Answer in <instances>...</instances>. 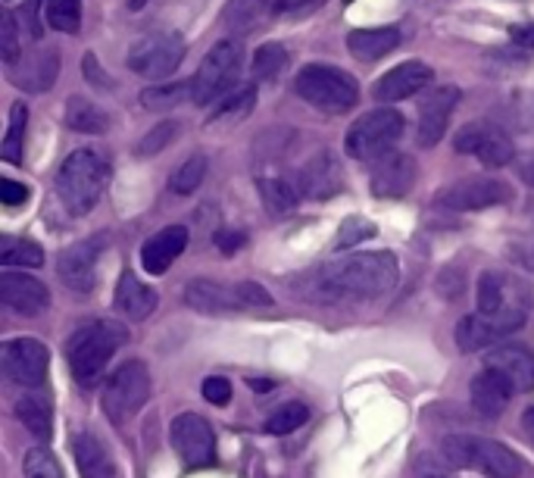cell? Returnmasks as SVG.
I'll return each mask as SVG.
<instances>
[{
    "label": "cell",
    "mask_w": 534,
    "mask_h": 478,
    "mask_svg": "<svg viewBox=\"0 0 534 478\" xmlns=\"http://www.w3.org/2000/svg\"><path fill=\"white\" fill-rule=\"evenodd\" d=\"M397 260L388 250L353 254L347 260L322 266L310 279V297L319 304H363L388 294L397 285Z\"/></svg>",
    "instance_id": "cell-1"
},
{
    "label": "cell",
    "mask_w": 534,
    "mask_h": 478,
    "mask_svg": "<svg viewBox=\"0 0 534 478\" xmlns=\"http://www.w3.org/2000/svg\"><path fill=\"white\" fill-rule=\"evenodd\" d=\"M125 341H129V332H125L122 322H113V319H94V322H85L82 329H75L72 338L66 341V360H69V372L75 375V382L85 388L97 385L107 363L113 360V354Z\"/></svg>",
    "instance_id": "cell-2"
},
{
    "label": "cell",
    "mask_w": 534,
    "mask_h": 478,
    "mask_svg": "<svg viewBox=\"0 0 534 478\" xmlns=\"http://www.w3.org/2000/svg\"><path fill=\"white\" fill-rule=\"evenodd\" d=\"M107 179H110V163L104 157V150H97V147L72 150L57 175L60 200L72 216H85L97 207V200L104 197Z\"/></svg>",
    "instance_id": "cell-3"
},
{
    "label": "cell",
    "mask_w": 534,
    "mask_h": 478,
    "mask_svg": "<svg viewBox=\"0 0 534 478\" xmlns=\"http://www.w3.org/2000/svg\"><path fill=\"white\" fill-rule=\"evenodd\" d=\"M294 91L322 113H347L356 107V100H360V85H356L350 72L338 66H322V63L303 66L297 72Z\"/></svg>",
    "instance_id": "cell-4"
},
{
    "label": "cell",
    "mask_w": 534,
    "mask_h": 478,
    "mask_svg": "<svg viewBox=\"0 0 534 478\" xmlns=\"http://www.w3.org/2000/svg\"><path fill=\"white\" fill-rule=\"evenodd\" d=\"M478 310L488 316L503 335L522 329L528 319V291L513 275L488 269L478 279Z\"/></svg>",
    "instance_id": "cell-5"
},
{
    "label": "cell",
    "mask_w": 534,
    "mask_h": 478,
    "mask_svg": "<svg viewBox=\"0 0 534 478\" xmlns=\"http://www.w3.org/2000/svg\"><path fill=\"white\" fill-rule=\"evenodd\" d=\"M441 454L450 466L478 469L488 478H519L522 460L513 447H506L491 438H472V435H450L441 444Z\"/></svg>",
    "instance_id": "cell-6"
},
{
    "label": "cell",
    "mask_w": 534,
    "mask_h": 478,
    "mask_svg": "<svg viewBox=\"0 0 534 478\" xmlns=\"http://www.w3.org/2000/svg\"><path fill=\"white\" fill-rule=\"evenodd\" d=\"M244 66V47L238 38H222L213 50L203 57L200 69L191 79V100L194 104H210L216 97L235 91V82Z\"/></svg>",
    "instance_id": "cell-7"
},
{
    "label": "cell",
    "mask_w": 534,
    "mask_h": 478,
    "mask_svg": "<svg viewBox=\"0 0 534 478\" xmlns=\"http://www.w3.org/2000/svg\"><path fill=\"white\" fill-rule=\"evenodd\" d=\"M403 113L397 110H372L366 116H360L347 132V154L360 163H378L381 157H388L397 147V141L403 138Z\"/></svg>",
    "instance_id": "cell-8"
},
{
    "label": "cell",
    "mask_w": 534,
    "mask_h": 478,
    "mask_svg": "<svg viewBox=\"0 0 534 478\" xmlns=\"http://www.w3.org/2000/svg\"><path fill=\"white\" fill-rule=\"evenodd\" d=\"M150 369L141 360L119 366L104 385V413L113 425H125L150 400Z\"/></svg>",
    "instance_id": "cell-9"
},
{
    "label": "cell",
    "mask_w": 534,
    "mask_h": 478,
    "mask_svg": "<svg viewBox=\"0 0 534 478\" xmlns=\"http://www.w3.org/2000/svg\"><path fill=\"white\" fill-rule=\"evenodd\" d=\"M185 60V41L178 32H154L144 35L138 44L129 50V69L144 75V79L157 82L172 75Z\"/></svg>",
    "instance_id": "cell-10"
},
{
    "label": "cell",
    "mask_w": 534,
    "mask_h": 478,
    "mask_svg": "<svg viewBox=\"0 0 534 478\" xmlns=\"http://www.w3.org/2000/svg\"><path fill=\"white\" fill-rule=\"evenodd\" d=\"M169 441L188 469L213 466V460H216V435L210 429V422L197 413L175 416L169 425Z\"/></svg>",
    "instance_id": "cell-11"
},
{
    "label": "cell",
    "mask_w": 534,
    "mask_h": 478,
    "mask_svg": "<svg viewBox=\"0 0 534 478\" xmlns=\"http://www.w3.org/2000/svg\"><path fill=\"white\" fill-rule=\"evenodd\" d=\"M453 147L460 150V154L478 157L491 169H500L516 157V147H513L510 135H506L503 129H497L494 122H485V119L466 122L463 129L453 135Z\"/></svg>",
    "instance_id": "cell-12"
},
{
    "label": "cell",
    "mask_w": 534,
    "mask_h": 478,
    "mask_svg": "<svg viewBox=\"0 0 534 478\" xmlns=\"http://www.w3.org/2000/svg\"><path fill=\"white\" fill-rule=\"evenodd\" d=\"M510 185L488 179V175H475V179H463L438 194V207L453 210V213H472V210H488L510 204Z\"/></svg>",
    "instance_id": "cell-13"
},
{
    "label": "cell",
    "mask_w": 534,
    "mask_h": 478,
    "mask_svg": "<svg viewBox=\"0 0 534 478\" xmlns=\"http://www.w3.org/2000/svg\"><path fill=\"white\" fill-rule=\"evenodd\" d=\"M0 363H4L7 379L22 388H38L47 379L50 350L35 338H13L0 347Z\"/></svg>",
    "instance_id": "cell-14"
},
{
    "label": "cell",
    "mask_w": 534,
    "mask_h": 478,
    "mask_svg": "<svg viewBox=\"0 0 534 478\" xmlns=\"http://www.w3.org/2000/svg\"><path fill=\"white\" fill-rule=\"evenodd\" d=\"M456 104H460V88H453V85H438L425 94L419 107V144L422 147H435L447 135V125H450Z\"/></svg>",
    "instance_id": "cell-15"
},
{
    "label": "cell",
    "mask_w": 534,
    "mask_h": 478,
    "mask_svg": "<svg viewBox=\"0 0 534 478\" xmlns=\"http://www.w3.org/2000/svg\"><path fill=\"white\" fill-rule=\"evenodd\" d=\"M100 247H104V238H88V241H79V244L63 250L57 269H60V279L66 282V288L79 291V294L94 291Z\"/></svg>",
    "instance_id": "cell-16"
},
{
    "label": "cell",
    "mask_w": 534,
    "mask_h": 478,
    "mask_svg": "<svg viewBox=\"0 0 534 478\" xmlns=\"http://www.w3.org/2000/svg\"><path fill=\"white\" fill-rule=\"evenodd\" d=\"M431 79H435V69H431L428 63L410 60V63H400L391 72L381 75L372 88V94H375L378 104H397V100H406V97L419 94L422 88H428Z\"/></svg>",
    "instance_id": "cell-17"
},
{
    "label": "cell",
    "mask_w": 534,
    "mask_h": 478,
    "mask_svg": "<svg viewBox=\"0 0 534 478\" xmlns=\"http://www.w3.org/2000/svg\"><path fill=\"white\" fill-rule=\"evenodd\" d=\"M0 300L19 316H38L50 307V291L44 282L25 272H0Z\"/></svg>",
    "instance_id": "cell-18"
},
{
    "label": "cell",
    "mask_w": 534,
    "mask_h": 478,
    "mask_svg": "<svg viewBox=\"0 0 534 478\" xmlns=\"http://www.w3.org/2000/svg\"><path fill=\"white\" fill-rule=\"evenodd\" d=\"M372 194L375 197H403L406 191H410L416 185V160L410 154H391L381 157L372 169Z\"/></svg>",
    "instance_id": "cell-19"
},
{
    "label": "cell",
    "mask_w": 534,
    "mask_h": 478,
    "mask_svg": "<svg viewBox=\"0 0 534 478\" xmlns=\"http://www.w3.org/2000/svg\"><path fill=\"white\" fill-rule=\"evenodd\" d=\"M513 394H516V388L510 385V379L491 366H485L472 379V407L485 419H497L506 407H510Z\"/></svg>",
    "instance_id": "cell-20"
},
{
    "label": "cell",
    "mask_w": 534,
    "mask_h": 478,
    "mask_svg": "<svg viewBox=\"0 0 534 478\" xmlns=\"http://www.w3.org/2000/svg\"><path fill=\"white\" fill-rule=\"evenodd\" d=\"M297 188L303 197H313V200H322V197H332L341 191V166L338 160L328 154H316L313 160H307L300 169H297Z\"/></svg>",
    "instance_id": "cell-21"
},
{
    "label": "cell",
    "mask_w": 534,
    "mask_h": 478,
    "mask_svg": "<svg viewBox=\"0 0 534 478\" xmlns=\"http://www.w3.org/2000/svg\"><path fill=\"white\" fill-rule=\"evenodd\" d=\"M188 247V229L185 225H166L141 247V263L150 275H163Z\"/></svg>",
    "instance_id": "cell-22"
},
{
    "label": "cell",
    "mask_w": 534,
    "mask_h": 478,
    "mask_svg": "<svg viewBox=\"0 0 534 478\" xmlns=\"http://www.w3.org/2000/svg\"><path fill=\"white\" fill-rule=\"evenodd\" d=\"M485 366L497 369L510 379L516 391H534V350L522 344H506L485 360Z\"/></svg>",
    "instance_id": "cell-23"
},
{
    "label": "cell",
    "mask_w": 534,
    "mask_h": 478,
    "mask_svg": "<svg viewBox=\"0 0 534 478\" xmlns=\"http://www.w3.org/2000/svg\"><path fill=\"white\" fill-rule=\"evenodd\" d=\"M113 304H116V310H119L125 319L141 322V319H147L150 313L157 310L160 297H157L154 288H147L135 272H122V275H119V285H116Z\"/></svg>",
    "instance_id": "cell-24"
},
{
    "label": "cell",
    "mask_w": 534,
    "mask_h": 478,
    "mask_svg": "<svg viewBox=\"0 0 534 478\" xmlns=\"http://www.w3.org/2000/svg\"><path fill=\"white\" fill-rule=\"evenodd\" d=\"M185 304L197 313H232V310H244L238 285L225 288L219 282H207L197 279L185 288Z\"/></svg>",
    "instance_id": "cell-25"
},
{
    "label": "cell",
    "mask_w": 534,
    "mask_h": 478,
    "mask_svg": "<svg viewBox=\"0 0 534 478\" xmlns=\"http://www.w3.org/2000/svg\"><path fill=\"white\" fill-rule=\"evenodd\" d=\"M72 457L82 478H116V463L107 444L94 438L91 432H79L72 438Z\"/></svg>",
    "instance_id": "cell-26"
},
{
    "label": "cell",
    "mask_w": 534,
    "mask_h": 478,
    "mask_svg": "<svg viewBox=\"0 0 534 478\" xmlns=\"http://www.w3.org/2000/svg\"><path fill=\"white\" fill-rule=\"evenodd\" d=\"M400 29L394 25H381V29H356L347 35V50L363 63H372V60H381L388 57L391 50L400 47Z\"/></svg>",
    "instance_id": "cell-27"
},
{
    "label": "cell",
    "mask_w": 534,
    "mask_h": 478,
    "mask_svg": "<svg viewBox=\"0 0 534 478\" xmlns=\"http://www.w3.org/2000/svg\"><path fill=\"white\" fill-rule=\"evenodd\" d=\"M16 419L25 425V432L47 441L54 432V410H50V400L44 394H25L16 404Z\"/></svg>",
    "instance_id": "cell-28"
},
{
    "label": "cell",
    "mask_w": 534,
    "mask_h": 478,
    "mask_svg": "<svg viewBox=\"0 0 534 478\" xmlns=\"http://www.w3.org/2000/svg\"><path fill=\"white\" fill-rule=\"evenodd\" d=\"M272 10H275V0H228L222 19H225V29L241 35L263 25Z\"/></svg>",
    "instance_id": "cell-29"
},
{
    "label": "cell",
    "mask_w": 534,
    "mask_h": 478,
    "mask_svg": "<svg viewBox=\"0 0 534 478\" xmlns=\"http://www.w3.org/2000/svg\"><path fill=\"white\" fill-rule=\"evenodd\" d=\"M66 125L79 135H104L110 129L107 113L94 107L88 97H69L66 100Z\"/></svg>",
    "instance_id": "cell-30"
},
{
    "label": "cell",
    "mask_w": 534,
    "mask_h": 478,
    "mask_svg": "<svg viewBox=\"0 0 534 478\" xmlns=\"http://www.w3.org/2000/svg\"><path fill=\"white\" fill-rule=\"evenodd\" d=\"M500 335L503 332L497 329V325L481 313L466 316V319H460V325H456V344H460V350H466V354H475V350L494 344Z\"/></svg>",
    "instance_id": "cell-31"
},
{
    "label": "cell",
    "mask_w": 534,
    "mask_h": 478,
    "mask_svg": "<svg viewBox=\"0 0 534 478\" xmlns=\"http://www.w3.org/2000/svg\"><path fill=\"white\" fill-rule=\"evenodd\" d=\"M260 197L272 216H288L297 207L300 188L297 182L282 179V175H266V179H260Z\"/></svg>",
    "instance_id": "cell-32"
},
{
    "label": "cell",
    "mask_w": 534,
    "mask_h": 478,
    "mask_svg": "<svg viewBox=\"0 0 534 478\" xmlns=\"http://www.w3.org/2000/svg\"><path fill=\"white\" fill-rule=\"evenodd\" d=\"M44 22L54 32L75 35L82 29V0H44Z\"/></svg>",
    "instance_id": "cell-33"
},
{
    "label": "cell",
    "mask_w": 534,
    "mask_h": 478,
    "mask_svg": "<svg viewBox=\"0 0 534 478\" xmlns=\"http://www.w3.org/2000/svg\"><path fill=\"white\" fill-rule=\"evenodd\" d=\"M288 66V50L282 44H260L257 50H253V60H250V69H253V79L260 82H269V79H278V75L285 72Z\"/></svg>",
    "instance_id": "cell-34"
},
{
    "label": "cell",
    "mask_w": 534,
    "mask_h": 478,
    "mask_svg": "<svg viewBox=\"0 0 534 478\" xmlns=\"http://www.w3.org/2000/svg\"><path fill=\"white\" fill-rule=\"evenodd\" d=\"M307 419H310L307 404H300V400H291V404L278 407V410L263 422V432H266V435H275V438H282V435L297 432Z\"/></svg>",
    "instance_id": "cell-35"
},
{
    "label": "cell",
    "mask_w": 534,
    "mask_h": 478,
    "mask_svg": "<svg viewBox=\"0 0 534 478\" xmlns=\"http://www.w3.org/2000/svg\"><path fill=\"white\" fill-rule=\"evenodd\" d=\"M25 125H29V107L13 104L10 110V125H7V138L0 144V157L7 163H22V141H25Z\"/></svg>",
    "instance_id": "cell-36"
},
{
    "label": "cell",
    "mask_w": 534,
    "mask_h": 478,
    "mask_svg": "<svg viewBox=\"0 0 534 478\" xmlns=\"http://www.w3.org/2000/svg\"><path fill=\"white\" fill-rule=\"evenodd\" d=\"M0 263L4 266H29L38 269L44 263V250L35 241H25V238H4L0 244Z\"/></svg>",
    "instance_id": "cell-37"
},
{
    "label": "cell",
    "mask_w": 534,
    "mask_h": 478,
    "mask_svg": "<svg viewBox=\"0 0 534 478\" xmlns=\"http://www.w3.org/2000/svg\"><path fill=\"white\" fill-rule=\"evenodd\" d=\"M32 72L29 75H19V88H29V91H44L50 88V82L57 79V69H60V60H57V50H44L35 60H29Z\"/></svg>",
    "instance_id": "cell-38"
},
{
    "label": "cell",
    "mask_w": 534,
    "mask_h": 478,
    "mask_svg": "<svg viewBox=\"0 0 534 478\" xmlns=\"http://www.w3.org/2000/svg\"><path fill=\"white\" fill-rule=\"evenodd\" d=\"M253 104H257V88H253V85L250 88H238L232 94H225V100L219 104V110L210 116V122H238L253 110Z\"/></svg>",
    "instance_id": "cell-39"
},
{
    "label": "cell",
    "mask_w": 534,
    "mask_h": 478,
    "mask_svg": "<svg viewBox=\"0 0 534 478\" xmlns=\"http://www.w3.org/2000/svg\"><path fill=\"white\" fill-rule=\"evenodd\" d=\"M203 175H207V157H188L182 166H178L172 175H169V188L175 194H194L203 182Z\"/></svg>",
    "instance_id": "cell-40"
},
{
    "label": "cell",
    "mask_w": 534,
    "mask_h": 478,
    "mask_svg": "<svg viewBox=\"0 0 534 478\" xmlns=\"http://www.w3.org/2000/svg\"><path fill=\"white\" fill-rule=\"evenodd\" d=\"M191 97V82H175V85H154L141 94V104L150 110H169L178 100Z\"/></svg>",
    "instance_id": "cell-41"
},
{
    "label": "cell",
    "mask_w": 534,
    "mask_h": 478,
    "mask_svg": "<svg viewBox=\"0 0 534 478\" xmlns=\"http://www.w3.org/2000/svg\"><path fill=\"white\" fill-rule=\"evenodd\" d=\"M22 472L25 478H63V469L57 463V457L44 447H32L22 460Z\"/></svg>",
    "instance_id": "cell-42"
},
{
    "label": "cell",
    "mask_w": 534,
    "mask_h": 478,
    "mask_svg": "<svg viewBox=\"0 0 534 478\" xmlns=\"http://www.w3.org/2000/svg\"><path fill=\"white\" fill-rule=\"evenodd\" d=\"M372 235H378L375 222H369V219H363V216H350V219H344V225H341L335 247H338V250H347V247L360 244V241H369Z\"/></svg>",
    "instance_id": "cell-43"
},
{
    "label": "cell",
    "mask_w": 534,
    "mask_h": 478,
    "mask_svg": "<svg viewBox=\"0 0 534 478\" xmlns=\"http://www.w3.org/2000/svg\"><path fill=\"white\" fill-rule=\"evenodd\" d=\"M175 135H178V122H172V119L154 125V129L147 132V138L138 144V154H141V157H147V154H160V150H163L166 144L175 141Z\"/></svg>",
    "instance_id": "cell-44"
},
{
    "label": "cell",
    "mask_w": 534,
    "mask_h": 478,
    "mask_svg": "<svg viewBox=\"0 0 534 478\" xmlns=\"http://www.w3.org/2000/svg\"><path fill=\"white\" fill-rule=\"evenodd\" d=\"M0 54H4L7 66L19 63V25L13 10H4V22H0Z\"/></svg>",
    "instance_id": "cell-45"
},
{
    "label": "cell",
    "mask_w": 534,
    "mask_h": 478,
    "mask_svg": "<svg viewBox=\"0 0 534 478\" xmlns=\"http://www.w3.org/2000/svg\"><path fill=\"white\" fill-rule=\"evenodd\" d=\"M238 294H241V304L244 310L250 307H272V294L260 285V282H241L238 285Z\"/></svg>",
    "instance_id": "cell-46"
},
{
    "label": "cell",
    "mask_w": 534,
    "mask_h": 478,
    "mask_svg": "<svg viewBox=\"0 0 534 478\" xmlns=\"http://www.w3.org/2000/svg\"><path fill=\"white\" fill-rule=\"evenodd\" d=\"M203 397H207L213 407H225L228 400H232V382L219 379V375H210V379L203 382Z\"/></svg>",
    "instance_id": "cell-47"
},
{
    "label": "cell",
    "mask_w": 534,
    "mask_h": 478,
    "mask_svg": "<svg viewBox=\"0 0 534 478\" xmlns=\"http://www.w3.org/2000/svg\"><path fill=\"white\" fill-rule=\"evenodd\" d=\"M29 197H32V191L25 185H19L13 179H0V204H4V207H19Z\"/></svg>",
    "instance_id": "cell-48"
},
{
    "label": "cell",
    "mask_w": 534,
    "mask_h": 478,
    "mask_svg": "<svg viewBox=\"0 0 534 478\" xmlns=\"http://www.w3.org/2000/svg\"><path fill=\"white\" fill-rule=\"evenodd\" d=\"M216 244H219V250H225V254H235V250L244 244V235H241V232H225V229H222V232L216 235Z\"/></svg>",
    "instance_id": "cell-49"
},
{
    "label": "cell",
    "mask_w": 534,
    "mask_h": 478,
    "mask_svg": "<svg viewBox=\"0 0 534 478\" xmlns=\"http://www.w3.org/2000/svg\"><path fill=\"white\" fill-rule=\"evenodd\" d=\"M510 35H513V41H516L519 47L534 50V22H528V25H513Z\"/></svg>",
    "instance_id": "cell-50"
},
{
    "label": "cell",
    "mask_w": 534,
    "mask_h": 478,
    "mask_svg": "<svg viewBox=\"0 0 534 478\" xmlns=\"http://www.w3.org/2000/svg\"><path fill=\"white\" fill-rule=\"evenodd\" d=\"M522 429H525V435H528L531 444H534V407L525 410V416H522Z\"/></svg>",
    "instance_id": "cell-51"
},
{
    "label": "cell",
    "mask_w": 534,
    "mask_h": 478,
    "mask_svg": "<svg viewBox=\"0 0 534 478\" xmlns=\"http://www.w3.org/2000/svg\"><path fill=\"white\" fill-rule=\"evenodd\" d=\"M316 4V0H275V10H294V7H307Z\"/></svg>",
    "instance_id": "cell-52"
},
{
    "label": "cell",
    "mask_w": 534,
    "mask_h": 478,
    "mask_svg": "<svg viewBox=\"0 0 534 478\" xmlns=\"http://www.w3.org/2000/svg\"><path fill=\"white\" fill-rule=\"evenodd\" d=\"M522 182L534 188V157H528V160L522 163Z\"/></svg>",
    "instance_id": "cell-53"
},
{
    "label": "cell",
    "mask_w": 534,
    "mask_h": 478,
    "mask_svg": "<svg viewBox=\"0 0 534 478\" xmlns=\"http://www.w3.org/2000/svg\"><path fill=\"white\" fill-rule=\"evenodd\" d=\"M250 388H253V391H260V394H266V391L275 388V382H269V379H250Z\"/></svg>",
    "instance_id": "cell-54"
},
{
    "label": "cell",
    "mask_w": 534,
    "mask_h": 478,
    "mask_svg": "<svg viewBox=\"0 0 534 478\" xmlns=\"http://www.w3.org/2000/svg\"><path fill=\"white\" fill-rule=\"evenodd\" d=\"M147 4H150V0H129V10H132V13H138V10H144Z\"/></svg>",
    "instance_id": "cell-55"
},
{
    "label": "cell",
    "mask_w": 534,
    "mask_h": 478,
    "mask_svg": "<svg viewBox=\"0 0 534 478\" xmlns=\"http://www.w3.org/2000/svg\"><path fill=\"white\" fill-rule=\"evenodd\" d=\"M425 478H450V475H444V472H431V475H425Z\"/></svg>",
    "instance_id": "cell-56"
},
{
    "label": "cell",
    "mask_w": 534,
    "mask_h": 478,
    "mask_svg": "<svg viewBox=\"0 0 534 478\" xmlns=\"http://www.w3.org/2000/svg\"><path fill=\"white\" fill-rule=\"evenodd\" d=\"M344 4H350V0H344Z\"/></svg>",
    "instance_id": "cell-57"
}]
</instances>
